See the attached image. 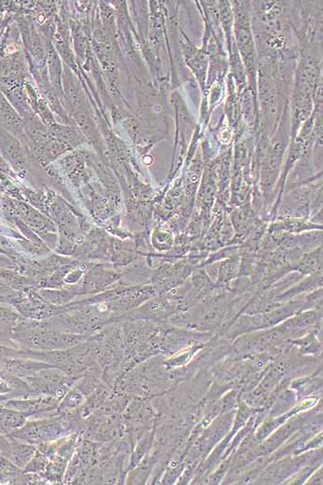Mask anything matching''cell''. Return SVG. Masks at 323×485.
I'll use <instances>...</instances> for the list:
<instances>
[{"label": "cell", "mask_w": 323, "mask_h": 485, "mask_svg": "<svg viewBox=\"0 0 323 485\" xmlns=\"http://www.w3.org/2000/svg\"><path fill=\"white\" fill-rule=\"evenodd\" d=\"M60 400L52 396L39 394L29 397L9 398L0 404L20 411L27 419L45 418L58 415Z\"/></svg>", "instance_id": "3"}, {"label": "cell", "mask_w": 323, "mask_h": 485, "mask_svg": "<svg viewBox=\"0 0 323 485\" xmlns=\"http://www.w3.org/2000/svg\"><path fill=\"white\" fill-rule=\"evenodd\" d=\"M86 397L72 386L60 402L58 414L75 413L84 404Z\"/></svg>", "instance_id": "9"}, {"label": "cell", "mask_w": 323, "mask_h": 485, "mask_svg": "<svg viewBox=\"0 0 323 485\" xmlns=\"http://www.w3.org/2000/svg\"><path fill=\"white\" fill-rule=\"evenodd\" d=\"M79 376H70L58 368H45L23 379L35 394L52 396L58 400H62L70 391Z\"/></svg>", "instance_id": "2"}, {"label": "cell", "mask_w": 323, "mask_h": 485, "mask_svg": "<svg viewBox=\"0 0 323 485\" xmlns=\"http://www.w3.org/2000/svg\"><path fill=\"white\" fill-rule=\"evenodd\" d=\"M83 339L84 337L73 334L33 332L21 334L18 340L27 351L54 352L72 348L81 344Z\"/></svg>", "instance_id": "4"}, {"label": "cell", "mask_w": 323, "mask_h": 485, "mask_svg": "<svg viewBox=\"0 0 323 485\" xmlns=\"http://www.w3.org/2000/svg\"><path fill=\"white\" fill-rule=\"evenodd\" d=\"M0 366L21 379L33 376V374L45 368L54 367L53 365L46 364V362L29 358L6 359L0 362Z\"/></svg>", "instance_id": "5"}, {"label": "cell", "mask_w": 323, "mask_h": 485, "mask_svg": "<svg viewBox=\"0 0 323 485\" xmlns=\"http://www.w3.org/2000/svg\"><path fill=\"white\" fill-rule=\"evenodd\" d=\"M82 423L78 410L45 418L28 419L23 427L6 437L38 447L81 431Z\"/></svg>", "instance_id": "1"}, {"label": "cell", "mask_w": 323, "mask_h": 485, "mask_svg": "<svg viewBox=\"0 0 323 485\" xmlns=\"http://www.w3.org/2000/svg\"><path fill=\"white\" fill-rule=\"evenodd\" d=\"M8 398L6 397H2V396H0V402L7 400Z\"/></svg>", "instance_id": "12"}, {"label": "cell", "mask_w": 323, "mask_h": 485, "mask_svg": "<svg viewBox=\"0 0 323 485\" xmlns=\"http://www.w3.org/2000/svg\"><path fill=\"white\" fill-rule=\"evenodd\" d=\"M8 439L11 442V449H9L8 459L15 466L23 471L30 460L35 456L37 448L33 445L23 443V442L15 440V439Z\"/></svg>", "instance_id": "7"}, {"label": "cell", "mask_w": 323, "mask_h": 485, "mask_svg": "<svg viewBox=\"0 0 323 485\" xmlns=\"http://www.w3.org/2000/svg\"><path fill=\"white\" fill-rule=\"evenodd\" d=\"M48 462V457L37 449L35 456L33 457V459L30 460V462L23 469V472L43 474L45 472Z\"/></svg>", "instance_id": "10"}, {"label": "cell", "mask_w": 323, "mask_h": 485, "mask_svg": "<svg viewBox=\"0 0 323 485\" xmlns=\"http://www.w3.org/2000/svg\"><path fill=\"white\" fill-rule=\"evenodd\" d=\"M9 449H11V442L4 435L0 434V454L8 459Z\"/></svg>", "instance_id": "11"}, {"label": "cell", "mask_w": 323, "mask_h": 485, "mask_svg": "<svg viewBox=\"0 0 323 485\" xmlns=\"http://www.w3.org/2000/svg\"><path fill=\"white\" fill-rule=\"evenodd\" d=\"M69 460L62 457L55 455L49 459L45 472L43 474L46 484H63L65 472Z\"/></svg>", "instance_id": "8"}, {"label": "cell", "mask_w": 323, "mask_h": 485, "mask_svg": "<svg viewBox=\"0 0 323 485\" xmlns=\"http://www.w3.org/2000/svg\"><path fill=\"white\" fill-rule=\"evenodd\" d=\"M27 420L20 411L0 404V434L4 437H8L12 432L23 427Z\"/></svg>", "instance_id": "6"}]
</instances>
